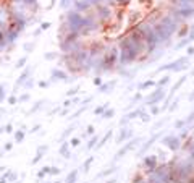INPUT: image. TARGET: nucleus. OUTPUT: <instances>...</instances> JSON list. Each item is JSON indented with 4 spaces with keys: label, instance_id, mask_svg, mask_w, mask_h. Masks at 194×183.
Listing matches in <instances>:
<instances>
[{
    "label": "nucleus",
    "instance_id": "nucleus-1",
    "mask_svg": "<svg viewBox=\"0 0 194 183\" xmlns=\"http://www.w3.org/2000/svg\"><path fill=\"white\" fill-rule=\"evenodd\" d=\"M173 29H175V23L170 18H165L157 28H155V36L160 37V39H165V37H168V36L173 33Z\"/></svg>",
    "mask_w": 194,
    "mask_h": 183
},
{
    "label": "nucleus",
    "instance_id": "nucleus-2",
    "mask_svg": "<svg viewBox=\"0 0 194 183\" xmlns=\"http://www.w3.org/2000/svg\"><path fill=\"white\" fill-rule=\"evenodd\" d=\"M121 49H123V52H121V60H125V62L133 60V58L136 57L138 50H139V47L136 46V44H133V41H130V39H126V41L123 42Z\"/></svg>",
    "mask_w": 194,
    "mask_h": 183
},
{
    "label": "nucleus",
    "instance_id": "nucleus-3",
    "mask_svg": "<svg viewBox=\"0 0 194 183\" xmlns=\"http://www.w3.org/2000/svg\"><path fill=\"white\" fill-rule=\"evenodd\" d=\"M0 42H2V34H0Z\"/></svg>",
    "mask_w": 194,
    "mask_h": 183
}]
</instances>
